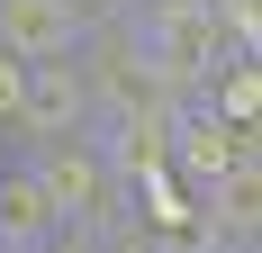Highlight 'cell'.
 <instances>
[{"instance_id":"ba28073f","label":"cell","mask_w":262,"mask_h":253,"mask_svg":"<svg viewBox=\"0 0 262 253\" xmlns=\"http://www.w3.org/2000/svg\"><path fill=\"white\" fill-rule=\"evenodd\" d=\"M46 253H73V244H46Z\"/></svg>"},{"instance_id":"5b68a950","label":"cell","mask_w":262,"mask_h":253,"mask_svg":"<svg viewBox=\"0 0 262 253\" xmlns=\"http://www.w3.org/2000/svg\"><path fill=\"white\" fill-rule=\"evenodd\" d=\"M217 36H226V54H244V64H262V0H208Z\"/></svg>"},{"instance_id":"8992f818","label":"cell","mask_w":262,"mask_h":253,"mask_svg":"<svg viewBox=\"0 0 262 253\" xmlns=\"http://www.w3.org/2000/svg\"><path fill=\"white\" fill-rule=\"evenodd\" d=\"M63 9H73L81 27H100V18H127V0H63Z\"/></svg>"},{"instance_id":"3957f363","label":"cell","mask_w":262,"mask_h":253,"mask_svg":"<svg viewBox=\"0 0 262 253\" xmlns=\"http://www.w3.org/2000/svg\"><path fill=\"white\" fill-rule=\"evenodd\" d=\"M46 244H63V217L36 190V172L9 154V172H0V253H46Z\"/></svg>"},{"instance_id":"7a4b0ae2","label":"cell","mask_w":262,"mask_h":253,"mask_svg":"<svg viewBox=\"0 0 262 253\" xmlns=\"http://www.w3.org/2000/svg\"><path fill=\"white\" fill-rule=\"evenodd\" d=\"M91 27L63 9V0H0V54H18V64H63L81 54Z\"/></svg>"},{"instance_id":"277c9868","label":"cell","mask_w":262,"mask_h":253,"mask_svg":"<svg viewBox=\"0 0 262 253\" xmlns=\"http://www.w3.org/2000/svg\"><path fill=\"white\" fill-rule=\"evenodd\" d=\"M217 126H262V64H217V81L199 91Z\"/></svg>"},{"instance_id":"6da1fadb","label":"cell","mask_w":262,"mask_h":253,"mask_svg":"<svg viewBox=\"0 0 262 253\" xmlns=\"http://www.w3.org/2000/svg\"><path fill=\"white\" fill-rule=\"evenodd\" d=\"M63 136H100L81 54H63V64H27V91H18V145H63Z\"/></svg>"},{"instance_id":"52a82bcc","label":"cell","mask_w":262,"mask_h":253,"mask_svg":"<svg viewBox=\"0 0 262 253\" xmlns=\"http://www.w3.org/2000/svg\"><path fill=\"white\" fill-rule=\"evenodd\" d=\"M9 154H18V145H9V136H0V172H9Z\"/></svg>"}]
</instances>
